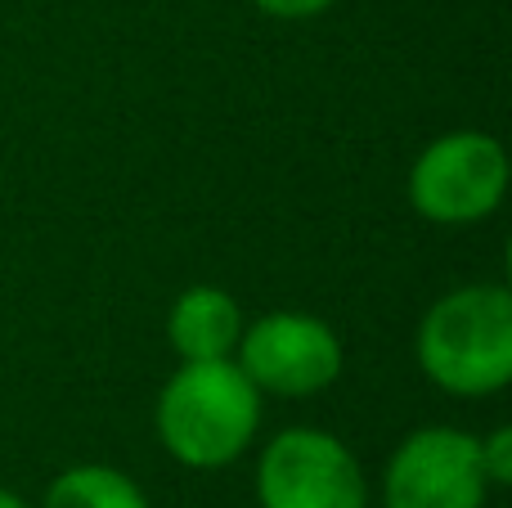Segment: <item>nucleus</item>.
<instances>
[{
    "mask_svg": "<svg viewBox=\"0 0 512 508\" xmlns=\"http://www.w3.org/2000/svg\"><path fill=\"white\" fill-rule=\"evenodd\" d=\"M158 437L185 468H225L261 428V392L239 360H185L158 396Z\"/></svg>",
    "mask_w": 512,
    "mask_h": 508,
    "instance_id": "obj_1",
    "label": "nucleus"
},
{
    "mask_svg": "<svg viewBox=\"0 0 512 508\" xmlns=\"http://www.w3.org/2000/svg\"><path fill=\"white\" fill-rule=\"evenodd\" d=\"M418 365L450 396H490L512 378V297L504 284L445 293L418 324Z\"/></svg>",
    "mask_w": 512,
    "mask_h": 508,
    "instance_id": "obj_2",
    "label": "nucleus"
},
{
    "mask_svg": "<svg viewBox=\"0 0 512 508\" xmlns=\"http://www.w3.org/2000/svg\"><path fill=\"white\" fill-rule=\"evenodd\" d=\"M508 153L486 131H450L409 167V203L423 221L477 225L504 203Z\"/></svg>",
    "mask_w": 512,
    "mask_h": 508,
    "instance_id": "obj_3",
    "label": "nucleus"
},
{
    "mask_svg": "<svg viewBox=\"0 0 512 508\" xmlns=\"http://www.w3.org/2000/svg\"><path fill=\"white\" fill-rule=\"evenodd\" d=\"M261 508H369L360 459L319 428H288L261 450Z\"/></svg>",
    "mask_w": 512,
    "mask_h": 508,
    "instance_id": "obj_4",
    "label": "nucleus"
},
{
    "mask_svg": "<svg viewBox=\"0 0 512 508\" xmlns=\"http://www.w3.org/2000/svg\"><path fill=\"white\" fill-rule=\"evenodd\" d=\"M239 369L256 392L315 396L342 374V342L319 315L274 311L239 333Z\"/></svg>",
    "mask_w": 512,
    "mask_h": 508,
    "instance_id": "obj_5",
    "label": "nucleus"
},
{
    "mask_svg": "<svg viewBox=\"0 0 512 508\" xmlns=\"http://www.w3.org/2000/svg\"><path fill=\"white\" fill-rule=\"evenodd\" d=\"M477 437L459 428H418L400 441L382 477L387 508H486Z\"/></svg>",
    "mask_w": 512,
    "mask_h": 508,
    "instance_id": "obj_6",
    "label": "nucleus"
},
{
    "mask_svg": "<svg viewBox=\"0 0 512 508\" xmlns=\"http://www.w3.org/2000/svg\"><path fill=\"white\" fill-rule=\"evenodd\" d=\"M243 311L225 288L198 284L176 297L167 315V338L180 360H221L239 347Z\"/></svg>",
    "mask_w": 512,
    "mask_h": 508,
    "instance_id": "obj_7",
    "label": "nucleus"
},
{
    "mask_svg": "<svg viewBox=\"0 0 512 508\" xmlns=\"http://www.w3.org/2000/svg\"><path fill=\"white\" fill-rule=\"evenodd\" d=\"M45 508H149L144 491L108 464H77L45 491Z\"/></svg>",
    "mask_w": 512,
    "mask_h": 508,
    "instance_id": "obj_8",
    "label": "nucleus"
},
{
    "mask_svg": "<svg viewBox=\"0 0 512 508\" xmlns=\"http://www.w3.org/2000/svg\"><path fill=\"white\" fill-rule=\"evenodd\" d=\"M481 446V468H486V482L508 486L512 482V428H495Z\"/></svg>",
    "mask_w": 512,
    "mask_h": 508,
    "instance_id": "obj_9",
    "label": "nucleus"
},
{
    "mask_svg": "<svg viewBox=\"0 0 512 508\" xmlns=\"http://www.w3.org/2000/svg\"><path fill=\"white\" fill-rule=\"evenodd\" d=\"M252 5L270 18H315L324 9H333L337 0H252Z\"/></svg>",
    "mask_w": 512,
    "mask_h": 508,
    "instance_id": "obj_10",
    "label": "nucleus"
},
{
    "mask_svg": "<svg viewBox=\"0 0 512 508\" xmlns=\"http://www.w3.org/2000/svg\"><path fill=\"white\" fill-rule=\"evenodd\" d=\"M0 508H27L23 500H18L14 491H5V486H0Z\"/></svg>",
    "mask_w": 512,
    "mask_h": 508,
    "instance_id": "obj_11",
    "label": "nucleus"
}]
</instances>
